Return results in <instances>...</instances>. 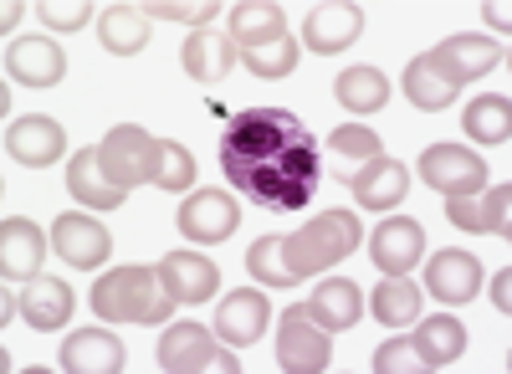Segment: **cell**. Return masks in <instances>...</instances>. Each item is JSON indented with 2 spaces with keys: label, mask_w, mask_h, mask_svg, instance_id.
<instances>
[{
  "label": "cell",
  "mask_w": 512,
  "mask_h": 374,
  "mask_svg": "<svg viewBox=\"0 0 512 374\" xmlns=\"http://www.w3.org/2000/svg\"><path fill=\"white\" fill-rule=\"evenodd\" d=\"M487 21L507 31V21H512V11H507V6H497V0H487Z\"/></svg>",
  "instance_id": "obj_42"
},
{
  "label": "cell",
  "mask_w": 512,
  "mask_h": 374,
  "mask_svg": "<svg viewBox=\"0 0 512 374\" xmlns=\"http://www.w3.org/2000/svg\"><path fill=\"white\" fill-rule=\"evenodd\" d=\"M159 282H164V293L175 298L180 308H190V303H205L210 293H216L221 272H216V262L200 257V252H169L159 262Z\"/></svg>",
  "instance_id": "obj_14"
},
{
  "label": "cell",
  "mask_w": 512,
  "mask_h": 374,
  "mask_svg": "<svg viewBox=\"0 0 512 374\" xmlns=\"http://www.w3.org/2000/svg\"><path fill=\"white\" fill-rule=\"evenodd\" d=\"M241 226V205L226 195V190H195L185 205H180V231L200 246H216L226 241L231 231Z\"/></svg>",
  "instance_id": "obj_10"
},
{
  "label": "cell",
  "mask_w": 512,
  "mask_h": 374,
  "mask_svg": "<svg viewBox=\"0 0 512 374\" xmlns=\"http://www.w3.org/2000/svg\"><path fill=\"white\" fill-rule=\"evenodd\" d=\"M425 57H431V62L456 82V88H461V82H472V77L492 72V67L502 62V47H497L492 36H446L441 47L425 52Z\"/></svg>",
  "instance_id": "obj_17"
},
{
  "label": "cell",
  "mask_w": 512,
  "mask_h": 374,
  "mask_svg": "<svg viewBox=\"0 0 512 374\" xmlns=\"http://www.w3.org/2000/svg\"><path fill=\"white\" fill-rule=\"evenodd\" d=\"M246 267H251V277L256 282H267V287H292L297 282V272L287 267V252H282V236H262L246 252Z\"/></svg>",
  "instance_id": "obj_33"
},
{
  "label": "cell",
  "mask_w": 512,
  "mask_h": 374,
  "mask_svg": "<svg viewBox=\"0 0 512 374\" xmlns=\"http://www.w3.org/2000/svg\"><path fill=\"white\" fill-rule=\"evenodd\" d=\"M98 164H103V175L118 190L154 185L159 180V164H164V139L144 134L139 123H118V129H108V139L98 144Z\"/></svg>",
  "instance_id": "obj_4"
},
{
  "label": "cell",
  "mask_w": 512,
  "mask_h": 374,
  "mask_svg": "<svg viewBox=\"0 0 512 374\" xmlns=\"http://www.w3.org/2000/svg\"><path fill=\"white\" fill-rule=\"evenodd\" d=\"M144 16L149 21H210L216 16V6H210V0H195V6H185V0H159V6H144Z\"/></svg>",
  "instance_id": "obj_39"
},
{
  "label": "cell",
  "mask_w": 512,
  "mask_h": 374,
  "mask_svg": "<svg viewBox=\"0 0 512 374\" xmlns=\"http://www.w3.org/2000/svg\"><path fill=\"white\" fill-rule=\"evenodd\" d=\"M425 293L441 298L446 308H461V303H472L482 293V262L472 252H436L431 267H425Z\"/></svg>",
  "instance_id": "obj_11"
},
{
  "label": "cell",
  "mask_w": 512,
  "mask_h": 374,
  "mask_svg": "<svg viewBox=\"0 0 512 374\" xmlns=\"http://www.w3.org/2000/svg\"><path fill=\"white\" fill-rule=\"evenodd\" d=\"M364 31V16L359 6H344V0H328V6H313L303 16V47L318 52V57H333V52H344L354 47Z\"/></svg>",
  "instance_id": "obj_12"
},
{
  "label": "cell",
  "mask_w": 512,
  "mask_h": 374,
  "mask_svg": "<svg viewBox=\"0 0 512 374\" xmlns=\"http://www.w3.org/2000/svg\"><path fill=\"white\" fill-rule=\"evenodd\" d=\"M461 129H466V139H477V144H507L512 139V103L502 93L477 98L472 108L461 113Z\"/></svg>",
  "instance_id": "obj_31"
},
{
  "label": "cell",
  "mask_w": 512,
  "mask_h": 374,
  "mask_svg": "<svg viewBox=\"0 0 512 374\" xmlns=\"http://www.w3.org/2000/svg\"><path fill=\"white\" fill-rule=\"evenodd\" d=\"M420 252H425V226L410 221V216L384 221V226L369 236V257H374V267H379V272H390V277L410 272V267L420 262Z\"/></svg>",
  "instance_id": "obj_16"
},
{
  "label": "cell",
  "mask_w": 512,
  "mask_h": 374,
  "mask_svg": "<svg viewBox=\"0 0 512 374\" xmlns=\"http://www.w3.org/2000/svg\"><path fill=\"white\" fill-rule=\"evenodd\" d=\"M328 149H333V175L349 185L369 159H379L384 144H379L374 129H364V123H344V129H333V144H328Z\"/></svg>",
  "instance_id": "obj_30"
},
{
  "label": "cell",
  "mask_w": 512,
  "mask_h": 374,
  "mask_svg": "<svg viewBox=\"0 0 512 374\" xmlns=\"http://www.w3.org/2000/svg\"><path fill=\"white\" fill-rule=\"evenodd\" d=\"M221 175L256 211H303L323 180L318 139L282 108H246L221 123Z\"/></svg>",
  "instance_id": "obj_1"
},
{
  "label": "cell",
  "mask_w": 512,
  "mask_h": 374,
  "mask_svg": "<svg viewBox=\"0 0 512 374\" xmlns=\"http://www.w3.org/2000/svg\"><path fill=\"white\" fill-rule=\"evenodd\" d=\"M425 359L415 349V339H390L379 354H374V374H420Z\"/></svg>",
  "instance_id": "obj_36"
},
{
  "label": "cell",
  "mask_w": 512,
  "mask_h": 374,
  "mask_svg": "<svg viewBox=\"0 0 512 374\" xmlns=\"http://www.w3.org/2000/svg\"><path fill=\"white\" fill-rule=\"evenodd\" d=\"M41 257H47V236L26 216H6V226H0V272H6V282H31L41 272Z\"/></svg>",
  "instance_id": "obj_18"
},
{
  "label": "cell",
  "mask_w": 512,
  "mask_h": 374,
  "mask_svg": "<svg viewBox=\"0 0 512 374\" xmlns=\"http://www.w3.org/2000/svg\"><path fill=\"white\" fill-rule=\"evenodd\" d=\"M226 36H231V47L256 52V47H272L277 36H287V21L267 0H241V6L226 11Z\"/></svg>",
  "instance_id": "obj_21"
},
{
  "label": "cell",
  "mask_w": 512,
  "mask_h": 374,
  "mask_svg": "<svg viewBox=\"0 0 512 374\" xmlns=\"http://www.w3.org/2000/svg\"><path fill=\"white\" fill-rule=\"evenodd\" d=\"M492 303H497V313L512 308V277L507 272H497V282H492Z\"/></svg>",
  "instance_id": "obj_41"
},
{
  "label": "cell",
  "mask_w": 512,
  "mask_h": 374,
  "mask_svg": "<svg viewBox=\"0 0 512 374\" xmlns=\"http://www.w3.org/2000/svg\"><path fill=\"white\" fill-rule=\"evenodd\" d=\"M154 185L169 190V195L190 190V185H195V154H190L185 144H175V139H164V164H159V180H154Z\"/></svg>",
  "instance_id": "obj_35"
},
{
  "label": "cell",
  "mask_w": 512,
  "mask_h": 374,
  "mask_svg": "<svg viewBox=\"0 0 512 374\" xmlns=\"http://www.w3.org/2000/svg\"><path fill=\"white\" fill-rule=\"evenodd\" d=\"M62 369L67 374H118L123 369V344L103 328H82L62 344Z\"/></svg>",
  "instance_id": "obj_23"
},
{
  "label": "cell",
  "mask_w": 512,
  "mask_h": 374,
  "mask_svg": "<svg viewBox=\"0 0 512 374\" xmlns=\"http://www.w3.org/2000/svg\"><path fill=\"white\" fill-rule=\"evenodd\" d=\"M333 334L308 313V303H292L282 313V328H277V364L287 374H323L328 359H333Z\"/></svg>",
  "instance_id": "obj_6"
},
{
  "label": "cell",
  "mask_w": 512,
  "mask_h": 374,
  "mask_svg": "<svg viewBox=\"0 0 512 374\" xmlns=\"http://www.w3.org/2000/svg\"><path fill=\"white\" fill-rule=\"evenodd\" d=\"M446 221L461 231H482V200L477 195H446Z\"/></svg>",
  "instance_id": "obj_40"
},
{
  "label": "cell",
  "mask_w": 512,
  "mask_h": 374,
  "mask_svg": "<svg viewBox=\"0 0 512 374\" xmlns=\"http://www.w3.org/2000/svg\"><path fill=\"white\" fill-rule=\"evenodd\" d=\"M41 21L52 31H82L93 21V6L88 0H41Z\"/></svg>",
  "instance_id": "obj_37"
},
{
  "label": "cell",
  "mask_w": 512,
  "mask_h": 374,
  "mask_svg": "<svg viewBox=\"0 0 512 374\" xmlns=\"http://www.w3.org/2000/svg\"><path fill=\"white\" fill-rule=\"evenodd\" d=\"M267 318H272L267 298L256 293V287H236V293H226L221 308H216V339H226L231 349H246L267 334Z\"/></svg>",
  "instance_id": "obj_13"
},
{
  "label": "cell",
  "mask_w": 512,
  "mask_h": 374,
  "mask_svg": "<svg viewBox=\"0 0 512 374\" xmlns=\"http://www.w3.org/2000/svg\"><path fill=\"white\" fill-rule=\"evenodd\" d=\"M16 303H21L16 313L36 328V334H52V328H62V323L72 318V287H67L62 277H41V272H36Z\"/></svg>",
  "instance_id": "obj_20"
},
{
  "label": "cell",
  "mask_w": 512,
  "mask_h": 374,
  "mask_svg": "<svg viewBox=\"0 0 512 374\" xmlns=\"http://www.w3.org/2000/svg\"><path fill=\"white\" fill-rule=\"evenodd\" d=\"M26 16V6H21V0H6V11H0V21H6V26H16Z\"/></svg>",
  "instance_id": "obj_43"
},
{
  "label": "cell",
  "mask_w": 512,
  "mask_h": 374,
  "mask_svg": "<svg viewBox=\"0 0 512 374\" xmlns=\"http://www.w3.org/2000/svg\"><path fill=\"white\" fill-rule=\"evenodd\" d=\"M349 190H354V200L364 205V211H395V205L405 200V190H410V170L400 159H369L364 170L349 180Z\"/></svg>",
  "instance_id": "obj_19"
},
{
  "label": "cell",
  "mask_w": 512,
  "mask_h": 374,
  "mask_svg": "<svg viewBox=\"0 0 512 374\" xmlns=\"http://www.w3.org/2000/svg\"><path fill=\"white\" fill-rule=\"evenodd\" d=\"M282 252H287V267L297 277H313V272H328L344 257L359 252V221L349 211H323L318 221H308L303 231L282 236Z\"/></svg>",
  "instance_id": "obj_3"
},
{
  "label": "cell",
  "mask_w": 512,
  "mask_h": 374,
  "mask_svg": "<svg viewBox=\"0 0 512 374\" xmlns=\"http://www.w3.org/2000/svg\"><path fill=\"white\" fill-rule=\"evenodd\" d=\"M241 62H246V72L251 77H287L292 67H297V36L287 31V36H277L272 47H256V52H241Z\"/></svg>",
  "instance_id": "obj_34"
},
{
  "label": "cell",
  "mask_w": 512,
  "mask_h": 374,
  "mask_svg": "<svg viewBox=\"0 0 512 374\" xmlns=\"http://www.w3.org/2000/svg\"><path fill=\"white\" fill-rule=\"evenodd\" d=\"M415 349L425 359V369H446L466 354V328L451 318V313H436V318H425L415 328Z\"/></svg>",
  "instance_id": "obj_27"
},
{
  "label": "cell",
  "mask_w": 512,
  "mask_h": 374,
  "mask_svg": "<svg viewBox=\"0 0 512 374\" xmlns=\"http://www.w3.org/2000/svg\"><path fill=\"white\" fill-rule=\"evenodd\" d=\"M185 72L195 82H221L231 67H236V47H231V36L216 31V26H200L190 41H185V52H180Z\"/></svg>",
  "instance_id": "obj_25"
},
{
  "label": "cell",
  "mask_w": 512,
  "mask_h": 374,
  "mask_svg": "<svg viewBox=\"0 0 512 374\" xmlns=\"http://www.w3.org/2000/svg\"><path fill=\"white\" fill-rule=\"evenodd\" d=\"M420 180L441 195H482L487 190V159L461 144H436L420 154Z\"/></svg>",
  "instance_id": "obj_7"
},
{
  "label": "cell",
  "mask_w": 512,
  "mask_h": 374,
  "mask_svg": "<svg viewBox=\"0 0 512 374\" xmlns=\"http://www.w3.org/2000/svg\"><path fill=\"white\" fill-rule=\"evenodd\" d=\"M52 252H57L67 267H77V272H93V267L108 262L113 236H108V226L93 221V211H88V216H82V211H67V216L52 221Z\"/></svg>",
  "instance_id": "obj_8"
},
{
  "label": "cell",
  "mask_w": 512,
  "mask_h": 374,
  "mask_svg": "<svg viewBox=\"0 0 512 374\" xmlns=\"http://www.w3.org/2000/svg\"><path fill=\"white\" fill-rule=\"evenodd\" d=\"M308 313L328 328V334H344V328H354L364 318V293L349 277H328V282H318V293L308 298Z\"/></svg>",
  "instance_id": "obj_24"
},
{
  "label": "cell",
  "mask_w": 512,
  "mask_h": 374,
  "mask_svg": "<svg viewBox=\"0 0 512 374\" xmlns=\"http://www.w3.org/2000/svg\"><path fill=\"white\" fill-rule=\"evenodd\" d=\"M369 308H374V318H379V323L405 328V323H415V318H420V287H415L405 272H400V277H384V282L374 287Z\"/></svg>",
  "instance_id": "obj_32"
},
{
  "label": "cell",
  "mask_w": 512,
  "mask_h": 374,
  "mask_svg": "<svg viewBox=\"0 0 512 374\" xmlns=\"http://www.w3.org/2000/svg\"><path fill=\"white\" fill-rule=\"evenodd\" d=\"M67 190L88 205V211H118V205L128 200V190H118V185L103 175L98 149H77V154L67 159Z\"/></svg>",
  "instance_id": "obj_22"
},
{
  "label": "cell",
  "mask_w": 512,
  "mask_h": 374,
  "mask_svg": "<svg viewBox=\"0 0 512 374\" xmlns=\"http://www.w3.org/2000/svg\"><path fill=\"white\" fill-rule=\"evenodd\" d=\"M482 236H507V221H512V185H497V190H482Z\"/></svg>",
  "instance_id": "obj_38"
},
{
  "label": "cell",
  "mask_w": 512,
  "mask_h": 374,
  "mask_svg": "<svg viewBox=\"0 0 512 374\" xmlns=\"http://www.w3.org/2000/svg\"><path fill=\"white\" fill-rule=\"evenodd\" d=\"M6 149H11L16 164H26V170H52V164L67 154V134H62L57 118L26 113V118H16L6 129Z\"/></svg>",
  "instance_id": "obj_9"
},
{
  "label": "cell",
  "mask_w": 512,
  "mask_h": 374,
  "mask_svg": "<svg viewBox=\"0 0 512 374\" xmlns=\"http://www.w3.org/2000/svg\"><path fill=\"white\" fill-rule=\"evenodd\" d=\"M456 82L431 62V57H415L410 67H405V98L420 108V113H441V108H451L456 103Z\"/></svg>",
  "instance_id": "obj_28"
},
{
  "label": "cell",
  "mask_w": 512,
  "mask_h": 374,
  "mask_svg": "<svg viewBox=\"0 0 512 374\" xmlns=\"http://www.w3.org/2000/svg\"><path fill=\"white\" fill-rule=\"evenodd\" d=\"M6 72L16 82H26V88H52L67 72V57L52 36H21L6 47Z\"/></svg>",
  "instance_id": "obj_15"
},
{
  "label": "cell",
  "mask_w": 512,
  "mask_h": 374,
  "mask_svg": "<svg viewBox=\"0 0 512 374\" xmlns=\"http://www.w3.org/2000/svg\"><path fill=\"white\" fill-rule=\"evenodd\" d=\"M333 93L349 113H379L384 103H390V82H384L379 67H344L338 82H333Z\"/></svg>",
  "instance_id": "obj_29"
},
{
  "label": "cell",
  "mask_w": 512,
  "mask_h": 374,
  "mask_svg": "<svg viewBox=\"0 0 512 374\" xmlns=\"http://www.w3.org/2000/svg\"><path fill=\"white\" fill-rule=\"evenodd\" d=\"M98 41L113 52V57H134L149 47V16L144 6H108L98 16Z\"/></svg>",
  "instance_id": "obj_26"
},
{
  "label": "cell",
  "mask_w": 512,
  "mask_h": 374,
  "mask_svg": "<svg viewBox=\"0 0 512 374\" xmlns=\"http://www.w3.org/2000/svg\"><path fill=\"white\" fill-rule=\"evenodd\" d=\"M159 369L164 374H236L241 359L216 349L210 328L175 323V328H164V339H159Z\"/></svg>",
  "instance_id": "obj_5"
},
{
  "label": "cell",
  "mask_w": 512,
  "mask_h": 374,
  "mask_svg": "<svg viewBox=\"0 0 512 374\" xmlns=\"http://www.w3.org/2000/svg\"><path fill=\"white\" fill-rule=\"evenodd\" d=\"M180 303L164 293L159 267H118L93 282V313L108 323H164Z\"/></svg>",
  "instance_id": "obj_2"
}]
</instances>
